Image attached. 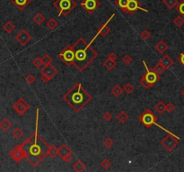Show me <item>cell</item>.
<instances>
[{
	"label": "cell",
	"instance_id": "obj_1",
	"mask_svg": "<svg viewBox=\"0 0 184 172\" xmlns=\"http://www.w3.org/2000/svg\"><path fill=\"white\" fill-rule=\"evenodd\" d=\"M39 117L40 108H37L35 131L32 135H30L28 138L20 144L25 154V159L33 167H38L42 162V160L49 156L50 153V145L38 134Z\"/></svg>",
	"mask_w": 184,
	"mask_h": 172
},
{
	"label": "cell",
	"instance_id": "obj_2",
	"mask_svg": "<svg viewBox=\"0 0 184 172\" xmlns=\"http://www.w3.org/2000/svg\"><path fill=\"white\" fill-rule=\"evenodd\" d=\"M72 46L75 52L73 66L79 72L87 68L98 57V53L91 46V43L86 42L83 38H79Z\"/></svg>",
	"mask_w": 184,
	"mask_h": 172
},
{
	"label": "cell",
	"instance_id": "obj_3",
	"mask_svg": "<svg viewBox=\"0 0 184 172\" xmlns=\"http://www.w3.org/2000/svg\"><path fill=\"white\" fill-rule=\"evenodd\" d=\"M63 99L74 111L80 112L92 101V96L83 88L81 84L76 83L64 94Z\"/></svg>",
	"mask_w": 184,
	"mask_h": 172
},
{
	"label": "cell",
	"instance_id": "obj_4",
	"mask_svg": "<svg viewBox=\"0 0 184 172\" xmlns=\"http://www.w3.org/2000/svg\"><path fill=\"white\" fill-rule=\"evenodd\" d=\"M143 64L145 68V73L142 75L140 79V84L145 89H149L153 87L160 80V75L155 73L152 68L149 69L145 61H143Z\"/></svg>",
	"mask_w": 184,
	"mask_h": 172
},
{
	"label": "cell",
	"instance_id": "obj_5",
	"mask_svg": "<svg viewBox=\"0 0 184 172\" xmlns=\"http://www.w3.org/2000/svg\"><path fill=\"white\" fill-rule=\"evenodd\" d=\"M139 120L140 121V123L145 126V128H150L154 125H157L158 127H160L161 129H163V131L167 132V133H171L165 128L162 127L161 125H157L156 122H157V120H158V116H156L154 113V111L152 110H150V108H146V110L139 116Z\"/></svg>",
	"mask_w": 184,
	"mask_h": 172
},
{
	"label": "cell",
	"instance_id": "obj_6",
	"mask_svg": "<svg viewBox=\"0 0 184 172\" xmlns=\"http://www.w3.org/2000/svg\"><path fill=\"white\" fill-rule=\"evenodd\" d=\"M53 6L59 12V16H67L76 6L75 0H55Z\"/></svg>",
	"mask_w": 184,
	"mask_h": 172
},
{
	"label": "cell",
	"instance_id": "obj_7",
	"mask_svg": "<svg viewBox=\"0 0 184 172\" xmlns=\"http://www.w3.org/2000/svg\"><path fill=\"white\" fill-rule=\"evenodd\" d=\"M59 58L67 66H71L74 64V59H75V52H74L73 46H67L58 55Z\"/></svg>",
	"mask_w": 184,
	"mask_h": 172
},
{
	"label": "cell",
	"instance_id": "obj_8",
	"mask_svg": "<svg viewBox=\"0 0 184 172\" xmlns=\"http://www.w3.org/2000/svg\"><path fill=\"white\" fill-rule=\"evenodd\" d=\"M58 74V70L51 64L44 65V66L41 69V80L44 84L49 83Z\"/></svg>",
	"mask_w": 184,
	"mask_h": 172
},
{
	"label": "cell",
	"instance_id": "obj_9",
	"mask_svg": "<svg viewBox=\"0 0 184 172\" xmlns=\"http://www.w3.org/2000/svg\"><path fill=\"white\" fill-rule=\"evenodd\" d=\"M179 141H180V139L177 136H175L173 134L168 133V134L166 135V136H164L162 139L161 144L167 151H172L177 147Z\"/></svg>",
	"mask_w": 184,
	"mask_h": 172
},
{
	"label": "cell",
	"instance_id": "obj_10",
	"mask_svg": "<svg viewBox=\"0 0 184 172\" xmlns=\"http://www.w3.org/2000/svg\"><path fill=\"white\" fill-rule=\"evenodd\" d=\"M80 5L87 14H92L100 8L101 2L99 0H83L80 3Z\"/></svg>",
	"mask_w": 184,
	"mask_h": 172
},
{
	"label": "cell",
	"instance_id": "obj_11",
	"mask_svg": "<svg viewBox=\"0 0 184 172\" xmlns=\"http://www.w3.org/2000/svg\"><path fill=\"white\" fill-rule=\"evenodd\" d=\"M14 110L21 116L24 115L27 111H28L31 108V105L28 103V101H26L23 98H20L18 101L13 105Z\"/></svg>",
	"mask_w": 184,
	"mask_h": 172
},
{
	"label": "cell",
	"instance_id": "obj_12",
	"mask_svg": "<svg viewBox=\"0 0 184 172\" xmlns=\"http://www.w3.org/2000/svg\"><path fill=\"white\" fill-rule=\"evenodd\" d=\"M139 10L144 11V12H146V13L148 12V10H147V9L143 8V6L139 2V0H130L124 13L130 14H135L136 12H137Z\"/></svg>",
	"mask_w": 184,
	"mask_h": 172
},
{
	"label": "cell",
	"instance_id": "obj_13",
	"mask_svg": "<svg viewBox=\"0 0 184 172\" xmlns=\"http://www.w3.org/2000/svg\"><path fill=\"white\" fill-rule=\"evenodd\" d=\"M114 16H115V14H112V16H110V17L109 18L107 22H105L103 25H101V26H100V28L98 29V32H97V33L95 34L94 38L91 40V42H90L91 44L93 43V42L96 40V38L98 37L99 35H101V36H102V37H107V36L110 34V28L109 27V23L112 20V18H113Z\"/></svg>",
	"mask_w": 184,
	"mask_h": 172
},
{
	"label": "cell",
	"instance_id": "obj_14",
	"mask_svg": "<svg viewBox=\"0 0 184 172\" xmlns=\"http://www.w3.org/2000/svg\"><path fill=\"white\" fill-rule=\"evenodd\" d=\"M8 154L16 162V163H19V162H21L25 158V154L23 152V150L22 149L20 144L14 146L10 151H9Z\"/></svg>",
	"mask_w": 184,
	"mask_h": 172
},
{
	"label": "cell",
	"instance_id": "obj_15",
	"mask_svg": "<svg viewBox=\"0 0 184 172\" xmlns=\"http://www.w3.org/2000/svg\"><path fill=\"white\" fill-rule=\"evenodd\" d=\"M15 40L19 42V44L24 46V45L28 44V42L31 41L32 36H31V34L29 32H26V30L23 29L15 35Z\"/></svg>",
	"mask_w": 184,
	"mask_h": 172
},
{
	"label": "cell",
	"instance_id": "obj_16",
	"mask_svg": "<svg viewBox=\"0 0 184 172\" xmlns=\"http://www.w3.org/2000/svg\"><path fill=\"white\" fill-rule=\"evenodd\" d=\"M10 1L19 9L20 11H23L24 9L28 6L32 0H10Z\"/></svg>",
	"mask_w": 184,
	"mask_h": 172
},
{
	"label": "cell",
	"instance_id": "obj_17",
	"mask_svg": "<svg viewBox=\"0 0 184 172\" xmlns=\"http://www.w3.org/2000/svg\"><path fill=\"white\" fill-rule=\"evenodd\" d=\"M160 62L162 63V65L164 66V68L166 69V70L169 69V68H171L173 66V64H174L173 59L171 58V57L168 56V55H164L163 58H161Z\"/></svg>",
	"mask_w": 184,
	"mask_h": 172
},
{
	"label": "cell",
	"instance_id": "obj_18",
	"mask_svg": "<svg viewBox=\"0 0 184 172\" xmlns=\"http://www.w3.org/2000/svg\"><path fill=\"white\" fill-rule=\"evenodd\" d=\"M154 49H155L156 51H158V53L163 54L165 51L168 49V44L165 41H163V40H159L157 43L155 44Z\"/></svg>",
	"mask_w": 184,
	"mask_h": 172
},
{
	"label": "cell",
	"instance_id": "obj_19",
	"mask_svg": "<svg viewBox=\"0 0 184 172\" xmlns=\"http://www.w3.org/2000/svg\"><path fill=\"white\" fill-rule=\"evenodd\" d=\"M123 92H124L123 88L119 84H115L112 88V90H110V93H112L115 98H119L123 94Z\"/></svg>",
	"mask_w": 184,
	"mask_h": 172
},
{
	"label": "cell",
	"instance_id": "obj_20",
	"mask_svg": "<svg viewBox=\"0 0 184 172\" xmlns=\"http://www.w3.org/2000/svg\"><path fill=\"white\" fill-rule=\"evenodd\" d=\"M12 127V122L9 120L7 117H5L1 121H0V128L3 131L7 132L8 130H10Z\"/></svg>",
	"mask_w": 184,
	"mask_h": 172
},
{
	"label": "cell",
	"instance_id": "obj_21",
	"mask_svg": "<svg viewBox=\"0 0 184 172\" xmlns=\"http://www.w3.org/2000/svg\"><path fill=\"white\" fill-rule=\"evenodd\" d=\"M72 168H73L74 170L76 171V172H82V171H84V170L86 169V165H85L82 160H77L75 162V163L73 164Z\"/></svg>",
	"mask_w": 184,
	"mask_h": 172
},
{
	"label": "cell",
	"instance_id": "obj_22",
	"mask_svg": "<svg viewBox=\"0 0 184 172\" xmlns=\"http://www.w3.org/2000/svg\"><path fill=\"white\" fill-rule=\"evenodd\" d=\"M70 153H72V150L67 145V144H62V145L59 148V155L63 158L64 156H66L68 154H70Z\"/></svg>",
	"mask_w": 184,
	"mask_h": 172
},
{
	"label": "cell",
	"instance_id": "obj_23",
	"mask_svg": "<svg viewBox=\"0 0 184 172\" xmlns=\"http://www.w3.org/2000/svg\"><path fill=\"white\" fill-rule=\"evenodd\" d=\"M117 119L119 123L125 124L128 119H130V116H128V114L126 111L122 110L117 115Z\"/></svg>",
	"mask_w": 184,
	"mask_h": 172
},
{
	"label": "cell",
	"instance_id": "obj_24",
	"mask_svg": "<svg viewBox=\"0 0 184 172\" xmlns=\"http://www.w3.org/2000/svg\"><path fill=\"white\" fill-rule=\"evenodd\" d=\"M3 29L6 33H11L15 30V26L11 21H6L3 25Z\"/></svg>",
	"mask_w": 184,
	"mask_h": 172
},
{
	"label": "cell",
	"instance_id": "obj_25",
	"mask_svg": "<svg viewBox=\"0 0 184 172\" xmlns=\"http://www.w3.org/2000/svg\"><path fill=\"white\" fill-rule=\"evenodd\" d=\"M32 21L37 24V25H41L44 22H45V16L41 14V13H37L35 14V15L32 18Z\"/></svg>",
	"mask_w": 184,
	"mask_h": 172
},
{
	"label": "cell",
	"instance_id": "obj_26",
	"mask_svg": "<svg viewBox=\"0 0 184 172\" xmlns=\"http://www.w3.org/2000/svg\"><path fill=\"white\" fill-rule=\"evenodd\" d=\"M128 1L130 0H114V4L121 9V11L125 12L126 10V7L128 4Z\"/></svg>",
	"mask_w": 184,
	"mask_h": 172
},
{
	"label": "cell",
	"instance_id": "obj_27",
	"mask_svg": "<svg viewBox=\"0 0 184 172\" xmlns=\"http://www.w3.org/2000/svg\"><path fill=\"white\" fill-rule=\"evenodd\" d=\"M165 107H166V104H164L163 101H158L157 103L155 104L154 110L157 111L159 114H163L164 111H166V108H165Z\"/></svg>",
	"mask_w": 184,
	"mask_h": 172
},
{
	"label": "cell",
	"instance_id": "obj_28",
	"mask_svg": "<svg viewBox=\"0 0 184 172\" xmlns=\"http://www.w3.org/2000/svg\"><path fill=\"white\" fill-rule=\"evenodd\" d=\"M163 3L168 9H172L176 7V5L179 4L178 0H163Z\"/></svg>",
	"mask_w": 184,
	"mask_h": 172
},
{
	"label": "cell",
	"instance_id": "obj_29",
	"mask_svg": "<svg viewBox=\"0 0 184 172\" xmlns=\"http://www.w3.org/2000/svg\"><path fill=\"white\" fill-rule=\"evenodd\" d=\"M58 25H59L58 22L55 20L54 18H50V19L47 21V23H46V26H47L48 28L50 30H51V31L56 29L57 27H58Z\"/></svg>",
	"mask_w": 184,
	"mask_h": 172
},
{
	"label": "cell",
	"instance_id": "obj_30",
	"mask_svg": "<svg viewBox=\"0 0 184 172\" xmlns=\"http://www.w3.org/2000/svg\"><path fill=\"white\" fill-rule=\"evenodd\" d=\"M103 65H104V66H105V68L107 69V70H109V71H110V70H112L116 66H117V63H116V61H112V60H110V59H106L104 62H103Z\"/></svg>",
	"mask_w": 184,
	"mask_h": 172
},
{
	"label": "cell",
	"instance_id": "obj_31",
	"mask_svg": "<svg viewBox=\"0 0 184 172\" xmlns=\"http://www.w3.org/2000/svg\"><path fill=\"white\" fill-rule=\"evenodd\" d=\"M23 132L20 127H15L12 131V136L15 139H20L21 137H23Z\"/></svg>",
	"mask_w": 184,
	"mask_h": 172
},
{
	"label": "cell",
	"instance_id": "obj_32",
	"mask_svg": "<svg viewBox=\"0 0 184 172\" xmlns=\"http://www.w3.org/2000/svg\"><path fill=\"white\" fill-rule=\"evenodd\" d=\"M173 23L175 24L178 28H181L184 25V17L182 15H178L173 19Z\"/></svg>",
	"mask_w": 184,
	"mask_h": 172
},
{
	"label": "cell",
	"instance_id": "obj_33",
	"mask_svg": "<svg viewBox=\"0 0 184 172\" xmlns=\"http://www.w3.org/2000/svg\"><path fill=\"white\" fill-rule=\"evenodd\" d=\"M154 72H155V73H157V74H159V75H161V74H163V72L165 71V70H166V69H165L164 68V66L162 65V63L159 61V62H157V64H156L153 68H152Z\"/></svg>",
	"mask_w": 184,
	"mask_h": 172
},
{
	"label": "cell",
	"instance_id": "obj_34",
	"mask_svg": "<svg viewBox=\"0 0 184 172\" xmlns=\"http://www.w3.org/2000/svg\"><path fill=\"white\" fill-rule=\"evenodd\" d=\"M50 157L51 158H56L59 155V148H57L55 145H50Z\"/></svg>",
	"mask_w": 184,
	"mask_h": 172
},
{
	"label": "cell",
	"instance_id": "obj_35",
	"mask_svg": "<svg viewBox=\"0 0 184 172\" xmlns=\"http://www.w3.org/2000/svg\"><path fill=\"white\" fill-rule=\"evenodd\" d=\"M100 165H101V167H102L103 169L107 170V169H109L110 167H112V162H110V160L109 159L105 158V159H103L102 161H101Z\"/></svg>",
	"mask_w": 184,
	"mask_h": 172
},
{
	"label": "cell",
	"instance_id": "obj_36",
	"mask_svg": "<svg viewBox=\"0 0 184 172\" xmlns=\"http://www.w3.org/2000/svg\"><path fill=\"white\" fill-rule=\"evenodd\" d=\"M32 65L35 68H40L42 66L43 62H42V58L40 57H36L33 60H32Z\"/></svg>",
	"mask_w": 184,
	"mask_h": 172
},
{
	"label": "cell",
	"instance_id": "obj_37",
	"mask_svg": "<svg viewBox=\"0 0 184 172\" xmlns=\"http://www.w3.org/2000/svg\"><path fill=\"white\" fill-rule=\"evenodd\" d=\"M123 90H124V92L127 93V94H131L133 92H134V86L130 84V83H127L124 86H123Z\"/></svg>",
	"mask_w": 184,
	"mask_h": 172
},
{
	"label": "cell",
	"instance_id": "obj_38",
	"mask_svg": "<svg viewBox=\"0 0 184 172\" xmlns=\"http://www.w3.org/2000/svg\"><path fill=\"white\" fill-rule=\"evenodd\" d=\"M41 58H42L43 65H50V64H51L52 61H53L52 57H50L49 54H45V55Z\"/></svg>",
	"mask_w": 184,
	"mask_h": 172
},
{
	"label": "cell",
	"instance_id": "obj_39",
	"mask_svg": "<svg viewBox=\"0 0 184 172\" xmlns=\"http://www.w3.org/2000/svg\"><path fill=\"white\" fill-rule=\"evenodd\" d=\"M176 11L184 17V0H182V1L181 3H179L177 5H176Z\"/></svg>",
	"mask_w": 184,
	"mask_h": 172
},
{
	"label": "cell",
	"instance_id": "obj_40",
	"mask_svg": "<svg viewBox=\"0 0 184 172\" xmlns=\"http://www.w3.org/2000/svg\"><path fill=\"white\" fill-rule=\"evenodd\" d=\"M103 145H104V147L105 148H107V149H110V148H112V146H113V144H114V142L112 141V139H110V138H106V139H104V141H103Z\"/></svg>",
	"mask_w": 184,
	"mask_h": 172
},
{
	"label": "cell",
	"instance_id": "obj_41",
	"mask_svg": "<svg viewBox=\"0 0 184 172\" xmlns=\"http://www.w3.org/2000/svg\"><path fill=\"white\" fill-rule=\"evenodd\" d=\"M112 117H113L112 114L110 113V112H109V111H106V112H104V114L103 115V119L105 122H107V123H109V122H110V121H112Z\"/></svg>",
	"mask_w": 184,
	"mask_h": 172
},
{
	"label": "cell",
	"instance_id": "obj_42",
	"mask_svg": "<svg viewBox=\"0 0 184 172\" xmlns=\"http://www.w3.org/2000/svg\"><path fill=\"white\" fill-rule=\"evenodd\" d=\"M140 37L142 40H147L150 37H151V33L149 32L148 30H144L141 33H140Z\"/></svg>",
	"mask_w": 184,
	"mask_h": 172
},
{
	"label": "cell",
	"instance_id": "obj_43",
	"mask_svg": "<svg viewBox=\"0 0 184 172\" xmlns=\"http://www.w3.org/2000/svg\"><path fill=\"white\" fill-rule=\"evenodd\" d=\"M121 61L124 63L125 65H130L131 63H132V61H133V58H132V57L130 56V55H125V56L121 58Z\"/></svg>",
	"mask_w": 184,
	"mask_h": 172
},
{
	"label": "cell",
	"instance_id": "obj_44",
	"mask_svg": "<svg viewBox=\"0 0 184 172\" xmlns=\"http://www.w3.org/2000/svg\"><path fill=\"white\" fill-rule=\"evenodd\" d=\"M165 108H166V111L169 112V113H172L174 110H175V105H174L173 103L172 102H168L166 104V107H165Z\"/></svg>",
	"mask_w": 184,
	"mask_h": 172
},
{
	"label": "cell",
	"instance_id": "obj_45",
	"mask_svg": "<svg viewBox=\"0 0 184 172\" xmlns=\"http://www.w3.org/2000/svg\"><path fill=\"white\" fill-rule=\"evenodd\" d=\"M25 80H26V82L28 83L29 84H32L35 82L36 77H35L33 75H32V74H29L28 75H27V76L25 77Z\"/></svg>",
	"mask_w": 184,
	"mask_h": 172
},
{
	"label": "cell",
	"instance_id": "obj_46",
	"mask_svg": "<svg viewBox=\"0 0 184 172\" xmlns=\"http://www.w3.org/2000/svg\"><path fill=\"white\" fill-rule=\"evenodd\" d=\"M177 59H178V61H179L180 64L184 67V51H182V52L180 54Z\"/></svg>",
	"mask_w": 184,
	"mask_h": 172
},
{
	"label": "cell",
	"instance_id": "obj_47",
	"mask_svg": "<svg viewBox=\"0 0 184 172\" xmlns=\"http://www.w3.org/2000/svg\"><path fill=\"white\" fill-rule=\"evenodd\" d=\"M107 58H108V59H110V60H112V61H117V60H118V56H117L116 53L112 52V53L109 54V56H108Z\"/></svg>",
	"mask_w": 184,
	"mask_h": 172
},
{
	"label": "cell",
	"instance_id": "obj_48",
	"mask_svg": "<svg viewBox=\"0 0 184 172\" xmlns=\"http://www.w3.org/2000/svg\"><path fill=\"white\" fill-rule=\"evenodd\" d=\"M61 159L64 160V162H66V163H68V162H70L72 160V153H70V154H68L66 156H64Z\"/></svg>",
	"mask_w": 184,
	"mask_h": 172
},
{
	"label": "cell",
	"instance_id": "obj_49",
	"mask_svg": "<svg viewBox=\"0 0 184 172\" xmlns=\"http://www.w3.org/2000/svg\"><path fill=\"white\" fill-rule=\"evenodd\" d=\"M181 95H182V96L184 97V89H183V90H181Z\"/></svg>",
	"mask_w": 184,
	"mask_h": 172
},
{
	"label": "cell",
	"instance_id": "obj_50",
	"mask_svg": "<svg viewBox=\"0 0 184 172\" xmlns=\"http://www.w3.org/2000/svg\"><path fill=\"white\" fill-rule=\"evenodd\" d=\"M0 164H1V159H0Z\"/></svg>",
	"mask_w": 184,
	"mask_h": 172
},
{
	"label": "cell",
	"instance_id": "obj_51",
	"mask_svg": "<svg viewBox=\"0 0 184 172\" xmlns=\"http://www.w3.org/2000/svg\"><path fill=\"white\" fill-rule=\"evenodd\" d=\"M183 110H184V107H183Z\"/></svg>",
	"mask_w": 184,
	"mask_h": 172
}]
</instances>
